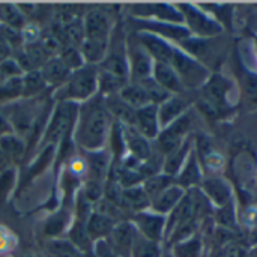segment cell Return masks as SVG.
<instances>
[{"mask_svg":"<svg viewBox=\"0 0 257 257\" xmlns=\"http://www.w3.org/2000/svg\"><path fill=\"white\" fill-rule=\"evenodd\" d=\"M113 122L114 120L105 107L104 96L98 93L78 107L72 139L86 152L105 149Z\"/></svg>","mask_w":257,"mask_h":257,"instance_id":"1","label":"cell"},{"mask_svg":"<svg viewBox=\"0 0 257 257\" xmlns=\"http://www.w3.org/2000/svg\"><path fill=\"white\" fill-rule=\"evenodd\" d=\"M60 101L77 102L89 101L98 95V66L84 63L81 68L72 71L63 86L59 87Z\"/></svg>","mask_w":257,"mask_h":257,"instance_id":"2","label":"cell"},{"mask_svg":"<svg viewBox=\"0 0 257 257\" xmlns=\"http://www.w3.org/2000/svg\"><path fill=\"white\" fill-rule=\"evenodd\" d=\"M78 104L60 101L53 113L50 114V120L47 122L45 130L42 131L41 142L45 146H56L62 140L72 137V130L78 116Z\"/></svg>","mask_w":257,"mask_h":257,"instance_id":"3","label":"cell"},{"mask_svg":"<svg viewBox=\"0 0 257 257\" xmlns=\"http://www.w3.org/2000/svg\"><path fill=\"white\" fill-rule=\"evenodd\" d=\"M170 65L178 74L185 90L202 89L212 74V71H209L203 63H200L197 59H194L179 47H175Z\"/></svg>","mask_w":257,"mask_h":257,"instance_id":"4","label":"cell"},{"mask_svg":"<svg viewBox=\"0 0 257 257\" xmlns=\"http://www.w3.org/2000/svg\"><path fill=\"white\" fill-rule=\"evenodd\" d=\"M178 9L182 14L184 26L188 29L191 36L197 38H215L224 33L223 26L215 21L208 12H205L199 3H176Z\"/></svg>","mask_w":257,"mask_h":257,"instance_id":"5","label":"cell"},{"mask_svg":"<svg viewBox=\"0 0 257 257\" xmlns=\"http://www.w3.org/2000/svg\"><path fill=\"white\" fill-rule=\"evenodd\" d=\"M223 38L221 36H215V38H197V36H190L187 39H184L182 42L178 44V47L181 50H184L185 53H188L190 56H193L194 59H197L200 63H203L209 71H211V65L221 62L223 59V45L218 44V41Z\"/></svg>","mask_w":257,"mask_h":257,"instance_id":"6","label":"cell"},{"mask_svg":"<svg viewBox=\"0 0 257 257\" xmlns=\"http://www.w3.org/2000/svg\"><path fill=\"white\" fill-rule=\"evenodd\" d=\"M233 87L235 84L227 77L218 72H212L208 81L200 89L202 90L200 98L206 101L211 107H214L221 116L230 108V93Z\"/></svg>","mask_w":257,"mask_h":257,"instance_id":"7","label":"cell"},{"mask_svg":"<svg viewBox=\"0 0 257 257\" xmlns=\"http://www.w3.org/2000/svg\"><path fill=\"white\" fill-rule=\"evenodd\" d=\"M126 59L130 68V81H142L152 77L154 59L139 42L134 32L126 36Z\"/></svg>","mask_w":257,"mask_h":257,"instance_id":"8","label":"cell"},{"mask_svg":"<svg viewBox=\"0 0 257 257\" xmlns=\"http://www.w3.org/2000/svg\"><path fill=\"white\" fill-rule=\"evenodd\" d=\"M134 18L137 20H154L164 23L184 24V18L176 3L166 2H152V3H134L131 5V11Z\"/></svg>","mask_w":257,"mask_h":257,"instance_id":"9","label":"cell"},{"mask_svg":"<svg viewBox=\"0 0 257 257\" xmlns=\"http://www.w3.org/2000/svg\"><path fill=\"white\" fill-rule=\"evenodd\" d=\"M83 26H84V39L95 41V42H105V44H108L111 32L114 29L110 12L98 8L86 12L83 18Z\"/></svg>","mask_w":257,"mask_h":257,"instance_id":"10","label":"cell"},{"mask_svg":"<svg viewBox=\"0 0 257 257\" xmlns=\"http://www.w3.org/2000/svg\"><path fill=\"white\" fill-rule=\"evenodd\" d=\"M134 21V32H149L157 36L164 38L169 42H182L184 39L190 38L191 33L184 24H175V23H164V21H154V20H137Z\"/></svg>","mask_w":257,"mask_h":257,"instance_id":"11","label":"cell"},{"mask_svg":"<svg viewBox=\"0 0 257 257\" xmlns=\"http://www.w3.org/2000/svg\"><path fill=\"white\" fill-rule=\"evenodd\" d=\"M131 223L134 224L137 233L149 241L160 242L164 239L166 235V217L160 215L151 209L137 212L133 215Z\"/></svg>","mask_w":257,"mask_h":257,"instance_id":"12","label":"cell"},{"mask_svg":"<svg viewBox=\"0 0 257 257\" xmlns=\"http://www.w3.org/2000/svg\"><path fill=\"white\" fill-rule=\"evenodd\" d=\"M137 235L139 233L131 221H119L104 241L117 257H130Z\"/></svg>","mask_w":257,"mask_h":257,"instance_id":"13","label":"cell"},{"mask_svg":"<svg viewBox=\"0 0 257 257\" xmlns=\"http://www.w3.org/2000/svg\"><path fill=\"white\" fill-rule=\"evenodd\" d=\"M134 33H136L139 42L143 45V48L154 59V62L170 63L173 51H175V44L166 41L161 36L149 33V32H134Z\"/></svg>","mask_w":257,"mask_h":257,"instance_id":"14","label":"cell"},{"mask_svg":"<svg viewBox=\"0 0 257 257\" xmlns=\"http://www.w3.org/2000/svg\"><path fill=\"white\" fill-rule=\"evenodd\" d=\"M202 181H203L202 163L196 154V149L193 148V151L190 152L182 169L175 176V184L179 185L182 190L190 191V190H196L197 187H200Z\"/></svg>","mask_w":257,"mask_h":257,"instance_id":"15","label":"cell"},{"mask_svg":"<svg viewBox=\"0 0 257 257\" xmlns=\"http://www.w3.org/2000/svg\"><path fill=\"white\" fill-rule=\"evenodd\" d=\"M200 190L206 197V200L209 202V205L212 203L215 208H223L233 200L232 188L227 184V181H224L223 178L212 176L203 179L200 184Z\"/></svg>","mask_w":257,"mask_h":257,"instance_id":"16","label":"cell"},{"mask_svg":"<svg viewBox=\"0 0 257 257\" xmlns=\"http://www.w3.org/2000/svg\"><path fill=\"white\" fill-rule=\"evenodd\" d=\"M190 107H191V101L185 95V92L178 95H170L163 104L158 105V119H160L161 130L170 125L178 117H181L184 113H187Z\"/></svg>","mask_w":257,"mask_h":257,"instance_id":"17","label":"cell"},{"mask_svg":"<svg viewBox=\"0 0 257 257\" xmlns=\"http://www.w3.org/2000/svg\"><path fill=\"white\" fill-rule=\"evenodd\" d=\"M123 137L128 155L137 158L142 163L148 161L152 157L155 148L152 146L151 140L142 136L134 126H123Z\"/></svg>","mask_w":257,"mask_h":257,"instance_id":"18","label":"cell"},{"mask_svg":"<svg viewBox=\"0 0 257 257\" xmlns=\"http://www.w3.org/2000/svg\"><path fill=\"white\" fill-rule=\"evenodd\" d=\"M134 128L149 140H155L161 131L160 119H158V107L146 105L140 110H136V122Z\"/></svg>","mask_w":257,"mask_h":257,"instance_id":"19","label":"cell"},{"mask_svg":"<svg viewBox=\"0 0 257 257\" xmlns=\"http://www.w3.org/2000/svg\"><path fill=\"white\" fill-rule=\"evenodd\" d=\"M185 193L187 191L182 190L179 185L172 184L169 188H166L163 193H160L155 199L151 200V208L149 209L160 214V215L167 217L176 208V205L184 199Z\"/></svg>","mask_w":257,"mask_h":257,"instance_id":"20","label":"cell"},{"mask_svg":"<svg viewBox=\"0 0 257 257\" xmlns=\"http://www.w3.org/2000/svg\"><path fill=\"white\" fill-rule=\"evenodd\" d=\"M39 72L47 84V87H60L66 83L71 71L68 69V66L62 62V59L59 56H53L50 57L41 68Z\"/></svg>","mask_w":257,"mask_h":257,"instance_id":"21","label":"cell"},{"mask_svg":"<svg viewBox=\"0 0 257 257\" xmlns=\"http://www.w3.org/2000/svg\"><path fill=\"white\" fill-rule=\"evenodd\" d=\"M152 78L163 87L166 89L170 95H178V93H184L187 92L178 77V74L175 72V69L172 68L170 63H160L155 62L154 63V69H152Z\"/></svg>","mask_w":257,"mask_h":257,"instance_id":"22","label":"cell"},{"mask_svg":"<svg viewBox=\"0 0 257 257\" xmlns=\"http://www.w3.org/2000/svg\"><path fill=\"white\" fill-rule=\"evenodd\" d=\"M194 143H193V137H188L187 140H184L175 151H172L169 155L164 157L163 161V173L167 176H172L175 179V176L179 173V170L182 169L184 163L187 161L190 152L193 151Z\"/></svg>","mask_w":257,"mask_h":257,"instance_id":"23","label":"cell"},{"mask_svg":"<svg viewBox=\"0 0 257 257\" xmlns=\"http://www.w3.org/2000/svg\"><path fill=\"white\" fill-rule=\"evenodd\" d=\"M116 223H119V221H114L108 215L93 209L92 214L87 217L84 224H86V230H87V235H89L90 241L95 244L98 241H104L108 236V233L111 232V229L114 227Z\"/></svg>","mask_w":257,"mask_h":257,"instance_id":"24","label":"cell"},{"mask_svg":"<svg viewBox=\"0 0 257 257\" xmlns=\"http://www.w3.org/2000/svg\"><path fill=\"white\" fill-rule=\"evenodd\" d=\"M238 90L245 110L257 111V72L250 69L242 71L238 83Z\"/></svg>","mask_w":257,"mask_h":257,"instance_id":"25","label":"cell"},{"mask_svg":"<svg viewBox=\"0 0 257 257\" xmlns=\"http://www.w3.org/2000/svg\"><path fill=\"white\" fill-rule=\"evenodd\" d=\"M119 208L130 209V211H134V214H137V212L149 209L151 200L142 185L131 187V188H122L120 199H119Z\"/></svg>","mask_w":257,"mask_h":257,"instance_id":"26","label":"cell"},{"mask_svg":"<svg viewBox=\"0 0 257 257\" xmlns=\"http://www.w3.org/2000/svg\"><path fill=\"white\" fill-rule=\"evenodd\" d=\"M104 102H105V107L114 122H119L123 126H134L136 110L131 108L125 101H122L119 95L104 96Z\"/></svg>","mask_w":257,"mask_h":257,"instance_id":"27","label":"cell"},{"mask_svg":"<svg viewBox=\"0 0 257 257\" xmlns=\"http://www.w3.org/2000/svg\"><path fill=\"white\" fill-rule=\"evenodd\" d=\"M117 95L120 96L122 101H125L134 110H140L151 104L145 89L142 87L140 83H136V81H128Z\"/></svg>","mask_w":257,"mask_h":257,"instance_id":"28","label":"cell"},{"mask_svg":"<svg viewBox=\"0 0 257 257\" xmlns=\"http://www.w3.org/2000/svg\"><path fill=\"white\" fill-rule=\"evenodd\" d=\"M68 241L78 250L81 251L84 256L90 251H93V242L90 241L87 230H86V224L83 221L74 220L68 229Z\"/></svg>","mask_w":257,"mask_h":257,"instance_id":"29","label":"cell"},{"mask_svg":"<svg viewBox=\"0 0 257 257\" xmlns=\"http://www.w3.org/2000/svg\"><path fill=\"white\" fill-rule=\"evenodd\" d=\"M0 149L14 166L15 163H20L24 158L26 143L20 136L9 134V136H5V137L0 139Z\"/></svg>","mask_w":257,"mask_h":257,"instance_id":"30","label":"cell"},{"mask_svg":"<svg viewBox=\"0 0 257 257\" xmlns=\"http://www.w3.org/2000/svg\"><path fill=\"white\" fill-rule=\"evenodd\" d=\"M47 87L39 69L24 72L21 77V98L33 99L35 96L41 95V92Z\"/></svg>","mask_w":257,"mask_h":257,"instance_id":"31","label":"cell"},{"mask_svg":"<svg viewBox=\"0 0 257 257\" xmlns=\"http://www.w3.org/2000/svg\"><path fill=\"white\" fill-rule=\"evenodd\" d=\"M199 6L208 12L215 21H218L223 29H229L233 21V6L229 3H199Z\"/></svg>","mask_w":257,"mask_h":257,"instance_id":"32","label":"cell"},{"mask_svg":"<svg viewBox=\"0 0 257 257\" xmlns=\"http://www.w3.org/2000/svg\"><path fill=\"white\" fill-rule=\"evenodd\" d=\"M45 257H84L68 239H48L45 244Z\"/></svg>","mask_w":257,"mask_h":257,"instance_id":"33","label":"cell"},{"mask_svg":"<svg viewBox=\"0 0 257 257\" xmlns=\"http://www.w3.org/2000/svg\"><path fill=\"white\" fill-rule=\"evenodd\" d=\"M172 184H175V179L172 176H167L164 175L163 172L161 173H157L154 176H149L143 181L142 187L145 190V193L148 194L149 200L155 199L160 193H163L166 188H169Z\"/></svg>","mask_w":257,"mask_h":257,"instance_id":"34","label":"cell"},{"mask_svg":"<svg viewBox=\"0 0 257 257\" xmlns=\"http://www.w3.org/2000/svg\"><path fill=\"white\" fill-rule=\"evenodd\" d=\"M71 223H69V214L66 211H60L57 214H53L47 223H45V227H44V232L45 235L50 238V239H56L59 238L66 229H69Z\"/></svg>","mask_w":257,"mask_h":257,"instance_id":"35","label":"cell"},{"mask_svg":"<svg viewBox=\"0 0 257 257\" xmlns=\"http://www.w3.org/2000/svg\"><path fill=\"white\" fill-rule=\"evenodd\" d=\"M130 257H163L161 245L160 242H154L137 235Z\"/></svg>","mask_w":257,"mask_h":257,"instance_id":"36","label":"cell"},{"mask_svg":"<svg viewBox=\"0 0 257 257\" xmlns=\"http://www.w3.org/2000/svg\"><path fill=\"white\" fill-rule=\"evenodd\" d=\"M202 251V242L197 236H191L185 241H181L173 245L172 257H200Z\"/></svg>","mask_w":257,"mask_h":257,"instance_id":"37","label":"cell"},{"mask_svg":"<svg viewBox=\"0 0 257 257\" xmlns=\"http://www.w3.org/2000/svg\"><path fill=\"white\" fill-rule=\"evenodd\" d=\"M136 83H140L142 84V87L145 89V92H146V95L149 98V102L152 105H157L158 107L160 104H163L170 96V93L166 89H163L152 77H149L146 80H142V81H136Z\"/></svg>","mask_w":257,"mask_h":257,"instance_id":"38","label":"cell"},{"mask_svg":"<svg viewBox=\"0 0 257 257\" xmlns=\"http://www.w3.org/2000/svg\"><path fill=\"white\" fill-rule=\"evenodd\" d=\"M59 57L62 59V62L68 66V69L72 72L78 68H81L86 62L81 56V51L80 48L74 47V45H65L60 53H59Z\"/></svg>","mask_w":257,"mask_h":257,"instance_id":"39","label":"cell"},{"mask_svg":"<svg viewBox=\"0 0 257 257\" xmlns=\"http://www.w3.org/2000/svg\"><path fill=\"white\" fill-rule=\"evenodd\" d=\"M0 18L11 29H18L24 24V15L15 5H2L0 6Z\"/></svg>","mask_w":257,"mask_h":257,"instance_id":"40","label":"cell"},{"mask_svg":"<svg viewBox=\"0 0 257 257\" xmlns=\"http://www.w3.org/2000/svg\"><path fill=\"white\" fill-rule=\"evenodd\" d=\"M17 182V170L11 167L5 172H0V203H3L12 193Z\"/></svg>","mask_w":257,"mask_h":257,"instance_id":"41","label":"cell"},{"mask_svg":"<svg viewBox=\"0 0 257 257\" xmlns=\"http://www.w3.org/2000/svg\"><path fill=\"white\" fill-rule=\"evenodd\" d=\"M24 72L23 69L20 68V65L17 63L15 59L9 57L6 60H3L0 63V83H5L11 78H17V77H21Z\"/></svg>","mask_w":257,"mask_h":257,"instance_id":"42","label":"cell"},{"mask_svg":"<svg viewBox=\"0 0 257 257\" xmlns=\"http://www.w3.org/2000/svg\"><path fill=\"white\" fill-rule=\"evenodd\" d=\"M217 221L224 227H232L235 223V211H233V200L223 208H217Z\"/></svg>","mask_w":257,"mask_h":257,"instance_id":"43","label":"cell"},{"mask_svg":"<svg viewBox=\"0 0 257 257\" xmlns=\"http://www.w3.org/2000/svg\"><path fill=\"white\" fill-rule=\"evenodd\" d=\"M9 134H14L12 125L9 123L8 117L0 111V139L5 137V136H9Z\"/></svg>","mask_w":257,"mask_h":257,"instance_id":"44","label":"cell"},{"mask_svg":"<svg viewBox=\"0 0 257 257\" xmlns=\"http://www.w3.org/2000/svg\"><path fill=\"white\" fill-rule=\"evenodd\" d=\"M9 44L5 41V38H0V63L6 59H9Z\"/></svg>","mask_w":257,"mask_h":257,"instance_id":"45","label":"cell"},{"mask_svg":"<svg viewBox=\"0 0 257 257\" xmlns=\"http://www.w3.org/2000/svg\"><path fill=\"white\" fill-rule=\"evenodd\" d=\"M163 257H172V254L170 253H166V254H163Z\"/></svg>","mask_w":257,"mask_h":257,"instance_id":"46","label":"cell"},{"mask_svg":"<svg viewBox=\"0 0 257 257\" xmlns=\"http://www.w3.org/2000/svg\"><path fill=\"white\" fill-rule=\"evenodd\" d=\"M21 257H33V256H21Z\"/></svg>","mask_w":257,"mask_h":257,"instance_id":"47","label":"cell"}]
</instances>
